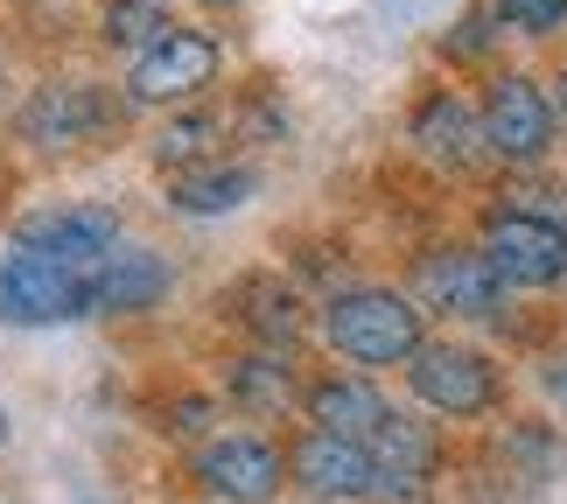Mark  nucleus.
<instances>
[{
    "label": "nucleus",
    "mask_w": 567,
    "mask_h": 504,
    "mask_svg": "<svg viewBox=\"0 0 567 504\" xmlns=\"http://www.w3.org/2000/svg\"><path fill=\"white\" fill-rule=\"evenodd\" d=\"M322 337H330L351 364H364V371L406 364L413 350L427 343L413 295H392V288H343L330 309H322Z\"/></svg>",
    "instance_id": "nucleus-1"
},
{
    "label": "nucleus",
    "mask_w": 567,
    "mask_h": 504,
    "mask_svg": "<svg viewBox=\"0 0 567 504\" xmlns=\"http://www.w3.org/2000/svg\"><path fill=\"white\" fill-rule=\"evenodd\" d=\"M406 385L413 400L434 413H484L497 407V364L470 343H421L406 358Z\"/></svg>",
    "instance_id": "nucleus-2"
},
{
    "label": "nucleus",
    "mask_w": 567,
    "mask_h": 504,
    "mask_svg": "<svg viewBox=\"0 0 567 504\" xmlns=\"http://www.w3.org/2000/svg\"><path fill=\"white\" fill-rule=\"evenodd\" d=\"M84 280L92 274L14 246L0 259V322H29V330L35 322H71V316H84Z\"/></svg>",
    "instance_id": "nucleus-3"
},
{
    "label": "nucleus",
    "mask_w": 567,
    "mask_h": 504,
    "mask_svg": "<svg viewBox=\"0 0 567 504\" xmlns=\"http://www.w3.org/2000/svg\"><path fill=\"white\" fill-rule=\"evenodd\" d=\"M476 253L491 259V274L505 280V288H554L567 274V232L539 225L526 210H497L484 225V246Z\"/></svg>",
    "instance_id": "nucleus-4"
},
{
    "label": "nucleus",
    "mask_w": 567,
    "mask_h": 504,
    "mask_svg": "<svg viewBox=\"0 0 567 504\" xmlns=\"http://www.w3.org/2000/svg\"><path fill=\"white\" fill-rule=\"evenodd\" d=\"M497 288L505 280L491 274V259L476 246H442L421 259L413 274V309H434V316H455V322H484L497 316Z\"/></svg>",
    "instance_id": "nucleus-5"
},
{
    "label": "nucleus",
    "mask_w": 567,
    "mask_h": 504,
    "mask_svg": "<svg viewBox=\"0 0 567 504\" xmlns=\"http://www.w3.org/2000/svg\"><path fill=\"white\" fill-rule=\"evenodd\" d=\"M210 78H217V42L204 29H168L155 50L134 56L126 92H134V105H183V99L204 92Z\"/></svg>",
    "instance_id": "nucleus-6"
},
{
    "label": "nucleus",
    "mask_w": 567,
    "mask_h": 504,
    "mask_svg": "<svg viewBox=\"0 0 567 504\" xmlns=\"http://www.w3.org/2000/svg\"><path fill=\"white\" fill-rule=\"evenodd\" d=\"M554 99L539 92L533 78H497L491 84V99H484V141H491V155H505V162H539L554 147Z\"/></svg>",
    "instance_id": "nucleus-7"
},
{
    "label": "nucleus",
    "mask_w": 567,
    "mask_h": 504,
    "mask_svg": "<svg viewBox=\"0 0 567 504\" xmlns=\"http://www.w3.org/2000/svg\"><path fill=\"white\" fill-rule=\"evenodd\" d=\"M14 246H21V253H42V259H56V267L92 274L99 259L120 246V217H113V210H99V204H78V210H35V217H21Z\"/></svg>",
    "instance_id": "nucleus-8"
},
{
    "label": "nucleus",
    "mask_w": 567,
    "mask_h": 504,
    "mask_svg": "<svg viewBox=\"0 0 567 504\" xmlns=\"http://www.w3.org/2000/svg\"><path fill=\"white\" fill-rule=\"evenodd\" d=\"M196 476L225 504H267L280 491V476H288V455H280L267 434H225V442H210L196 455Z\"/></svg>",
    "instance_id": "nucleus-9"
},
{
    "label": "nucleus",
    "mask_w": 567,
    "mask_h": 504,
    "mask_svg": "<svg viewBox=\"0 0 567 504\" xmlns=\"http://www.w3.org/2000/svg\"><path fill=\"white\" fill-rule=\"evenodd\" d=\"M288 476H295L301 491L330 497V504H351V497H372V491H379L372 449H364V442H343V434H322V428H309V434L295 442Z\"/></svg>",
    "instance_id": "nucleus-10"
},
{
    "label": "nucleus",
    "mask_w": 567,
    "mask_h": 504,
    "mask_svg": "<svg viewBox=\"0 0 567 504\" xmlns=\"http://www.w3.org/2000/svg\"><path fill=\"white\" fill-rule=\"evenodd\" d=\"M168 295V267L141 246H113L84 280V316H134V309H155Z\"/></svg>",
    "instance_id": "nucleus-11"
},
{
    "label": "nucleus",
    "mask_w": 567,
    "mask_h": 504,
    "mask_svg": "<svg viewBox=\"0 0 567 504\" xmlns=\"http://www.w3.org/2000/svg\"><path fill=\"white\" fill-rule=\"evenodd\" d=\"M105 120H113V105L92 84H42L29 99V113H21V134L42 147H71V141H92Z\"/></svg>",
    "instance_id": "nucleus-12"
},
{
    "label": "nucleus",
    "mask_w": 567,
    "mask_h": 504,
    "mask_svg": "<svg viewBox=\"0 0 567 504\" xmlns=\"http://www.w3.org/2000/svg\"><path fill=\"white\" fill-rule=\"evenodd\" d=\"M413 141L427 147V162H442V168H455V175L484 168V155H491L484 120H476L470 105H455V99H427L421 113H413Z\"/></svg>",
    "instance_id": "nucleus-13"
},
{
    "label": "nucleus",
    "mask_w": 567,
    "mask_h": 504,
    "mask_svg": "<svg viewBox=\"0 0 567 504\" xmlns=\"http://www.w3.org/2000/svg\"><path fill=\"white\" fill-rule=\"evenodd\" d=\"M385 413H392V400L372 379H322V385H309V421L322 434H343V442H372Z\"/></svg>",
    "instance_id": "nucleus-14"
},
{
    "label": "nucleus",
    "mask_w": 567,
    "mask_h": 504,
    "mask_svg": "<svg viewBox=\"0 0 567 504\" xmlns=\"http://www.w3.org/2000/svg\"><path fill=\"white\" fill-rule=\"evenodd\" d=\"M364 449H372L379 476H400V484H427V470H434V434H427V421H413V413H400V407L379 421V434Z\"/></svg>",
    "instance_id": "nucleus-15"
},
{
    "label": "nucleus",
    "mask_w": 567,
    "mask_h": 504,
    "mask_svg": "<svg viewBox=\"0 0 567 504\" xmlns=\"http://www.w3.org/2000/svg\"><path fill=\"white\" fill-rule=\"evenodd\" d=\"M252 189H259V175H252V168L217 162V168H189V175H176L168 204H176L183 217H217V210H238Z\"/></svg>",
    "instance_id": "nucleus-16"
},
{
    "label": "nucleus",
    "mask_w": 567,
    "mask_h": 504,
    "mask_svg": "<svg viewBox=\"0 0 567 504\" xmlns=\"http://www.w3.org/2000/svg\"><path fill=\"white\" fill-rule=\"evenodd\" d=\"M168 29H176V21H168L162 0H113V8H105V42H113V50H155Z\"/></svg>",
    "instance_id": "nucleus-17"
},
{
    "label": "nucleus",
    "mask_w": 567,
    "mask_h": 504,
    "mask_svg": "<svg viewBox=\"0 0 567 504\" xmlns=\"http://www.w3.org/2000/svg\"><path fill=\"white\" fill-rule=\"evenodd\" d=\"M238 295L252 301L246 322H252V330L267 337V343H295V337H301V301H295L288 288H280V280H246Z\"/></svg>",
    "instance_id": "nucleus-18"
},
{
    "label": "nucleus",
    "mask_w": 567,
    "mask_h": 504,
    "mask_svg": "<svg viewBox=\"0 0 567 504\" xmlns=\"http://www.w3.org/2000/svg\"><path fill=\"white\" fill-rule=\"evenodd\" d=\"M231 392H238V407H252V413H280L295 400V379H288L280 358H246L231 371Z\"/></svg>",
    "instance_id": "nucleus-19"
},
{
    "label": "nucleus",
    "mask_w": 567,
    "mask_h": 504,
    "mask_svg": "<svg viewBox=\"0 0 567 504\" xmlns=\"http://www.w3.org/2000/svg\"><path fill=\"white\" fill-rule=\"evenodd\" d=\"M210 141H217V120H210V113H183V120H168V134L155 141V162H162V168L204 162V155H210Z\"/></svg>",
    "instance_id": "nucleus-20"
},
{
    "label": "nucleus",
    "mask_w": 567,
    "mask_h": 504,
    "mask_svg": "<svg viewBox=\"0 0 567 504\" xmlns=\"http://www.w3.org/2000/svg\"><path fill=\"white\" fill-rule=\"evenodd\" d=\"M497 14H505L518 35H554V29H567V0H497Z\"/></svg>",
    "instance_id": "nucleus-21"
},
{
    "label": "nucleus",
    "mask_w": 567,
    "mask_h": 504,
    "mask_svg": "<svg viewBox=\"0 0 567 504\" xmlns=\"http://www.w3.org/2000/svg\"><path fill=\"white\" fill-rule=\"evenodd\" d=\"M512 210H526V217H539V225L567 232V183H533V189H518Z\"/></svg>",
    "instance_id": "nucleus-22"
},
{
    "label": "nucleus",
    "mask_w": 567,
    "mask_h": 504,
    "mask_svg": "<svg viewBox=\"0 0 567 504\" xmlns=\"http://www.w3.org/2000/svg\"><path fill=\"white\" fill-rule=\"evenodd\" d=\"M554 113H560V120H567V71H560V105H554Z\"/></svg>",
    "instance_id": "nucleus-23"
},
{
    "label": "nucleus",
    "mask_w": 567,
    "mask_h": 504,
    "mask_svg": "<svg viewBox=\"0 0 567 504\" xmlns=\"http://www.w3.org/2000/svg\"><path fill=\"white\" fill-rule=\"evenodd\" d=\"M0 442H8V421H0Z\"/></svg>",
    "instance_id": "nucleus-24"
}]
</instances>
